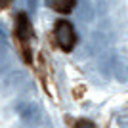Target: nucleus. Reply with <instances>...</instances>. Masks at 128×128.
Masks as SVG:
<instances>
[{"mask_svg": "<svg viewBox=\"0 0 128 128\" xmlns=\"http://www.w3.org/2000/svg\"><path fill=\"white\" fill-rule=\"evenodd\" d=\"M54 34H56V42L59 44V48L65 50V52H71L76 44V34L75 29L69 21H58L56 23V29H54Z\"/></svg>", "mask_w": 128, "mask_h": 128, "instance_id": "f257e3e1", "label": "nucleus"}, {"mask_svg": "<svg viewBox=\"0 0 128 128\" xmlns=\"http://www.w3.org/2000/svg\"><path fill=\"white\" fill-rule=\"evenodd\" d=\"M16 111L19 115L25 124L29 126H38L42 122V109L36 105V103H31V102H19L16 105Z\"/></svg>", "mask_w": 128, "mask_h": 128, "instance_id": "f03ea898", "label": "nucleus"}, {"mask_svg": "<svg viewBox=\"0 0 128 128\" xmlns=\"http://www.w3.org/2000/svg\"><path fill=\"white\" fill-rule=\"evenodd\" d=\"M6 84L10 86L14 92H17V94H25V92H31L32 90L31 78H29L25 73H19V71L12 73V75L6 78Z\"/></svg>", "mask_w": 128, "mask_h": 128, "instance_id": "7ed1b4c3", "label": "nucleus"}, {"mask_svg": "<svg viewBox=\"0 0 128 128\" xmlns=\"http://www.w3.org/2000/svg\"><path fill=\"white\" fill-rule=\"evenodd\" d=\"M107 73L113 75L118 82H126L128 80V65L122 59L115 58V56H109V71Z\"/></svg>", "mask_w": 128, "mask_h": 128, "instance_id": "20e7f679", "label": "nucleus"}, {"mask_svg": "<svg viewBox=\"0 0 128 128\" xmlns=\"http://www.w3.org/2000/svg\"><path fill=\"white\" fill-rule=\"evenodd\" d=\"M16 32L21 42H29L32 38V27H31V21L25 14H17L16 17Z\"/></svg>", "mask_w": 128, "mask_h": 128, "instance_id": "39448f33", "label": "nucleus"}, {"mask_svg": "<svg viewBox=\"0 0 128 128\" xmlns=\"http://www.w3.org/2000/svg\"><path fill=\"white\" fill-rule=\"evenodd\" d=\"M78 19L80 21H92L94 17H96V6L92 4L90 0H80L78 2Z\"/></svg>", "mask_w": 128, "mask_h": 128, "instance_id": "423d86ee", "label": "nucleus"}, {"mask_svg": "<svg viewBox=\"0 0 128 128\" xmlns=\"http://www.w3.org/2000/svg\"><path fill=\"white\" fill-rule=\"evenodd\" d=\"M48 8L59 12V14H69L75 8V0H46Z\"/></svg>", "mask_w": 128, "mask_h": 128, "instance_id": "0eeeda50", "label": "nucleus"}, {"mask_svg": "<svg viewBox=\"0 0 128 128\" xmlns=\"http://www.w3.org/2000/svg\"><path fill=\"white\" fill-rule=\"evenodd\" d=\"M10 63V52L6 44H0V67H6Z\"/></svg>", "mask_w": 128, "mask_h": 128, "instance_id": "6e6552de", "label": "nucleus"}, {"mask_svg": "<svg viewBox=\"0 0 128 128\" xmlns=\"http://www.w3.org/2000/svg\"><path fill=\"white\" fill-rule=\"evenodd\" d=\"M23 4H25L27 12H29L31 16H34V14H36V8H38V0H23Z\"/></svg>", "mask_w": 128, "mask_h": 128, "instance_id": "1a4fd4ad", "label": "nucleus"}, {"mask_svg": "<svg viewBox=\"0 0 128 128\" xmlns=\"http://www.w3.org/2000/svg\"><path fill=\"white\" fill-rule=\"evenodd\" d=\"M117 126L118 128H128V113H118L117 115Z\"/></svg>", "mask_w": 128, "mask_h": 128, "instance_id": "9d476101", "label": "nucleus"}, {"mask_svg": "<svg viewBox=\"0 0 128 128\" xmlns=\"http://www.w3.org/2000/svg\"><path fill=\"white\" fill-rule=\"evenodd\" d=\"M75 128H96V126H94V122H90V120H80V122H76Z\"/></svg>", "mask_w": 128, "mask_h": 128, "instance_id": "9b49d317", "label": "nucleus"}, {"mask_svg": "<svg viewBox=\"0 0 128 128\" xmlns=\"http://www.w3.org/2000/svg\"><path fill=\"white\" fill-rule=\"evenodd\" d=\"M0 4H8V0H0Z\"/></svg>", "mask_w": 128, "mask_h": 128, "instance_id": "f8f14e48", "label": "nucleus"}, {"mask_svg": "<svg viewBox=\"0 0 128 128\" xmlns=\"http://www.w3.org/2000/svg\"><path fill=\"white\" fill-rule=\"evenodd\" d=\"M31 128H36V126H31Z\"/></svg>", "mask_w": 128, "mask_h": 128, "instance_id": "ddd939ff", "label": "nucleus"}]
</instances>
